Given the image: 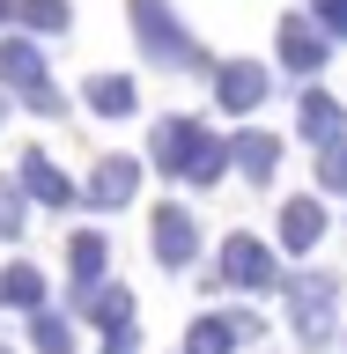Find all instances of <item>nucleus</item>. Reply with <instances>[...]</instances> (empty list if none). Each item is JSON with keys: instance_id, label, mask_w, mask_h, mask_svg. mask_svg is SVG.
<instances>
[{"instance_id": "1", "label": "nucleus", "mask_w": 347, "mask_h": 354, "mask_svg": "<svg viewBox=\"0 0 347 354\" xmlns=\"http://www.w3.org/2000/svg\"><path fill=\"white\" fill-rule=\"evenodd\" d=\"M148 155H155V170L177 177V185H222V170H229V140H215V133L199 126V118H185V111L155 118Z\"/></svg>"}, {"instance_id": "2", "label": "nucleus", "mask_w": 347, "mask_h": 354, "mask_svg": "<svg viewBox=\"0 0 347 354\" xmlns=\"http://www.w3.org/2000/svg\"><path fill=\"white\" fill-rule=\"evenodd\" d=\"M126 15H133V37H141V52L155 66H207V44L170 15V0H126Z\"/></svg>"}, {"instance_id": "3", "label": "nucleus", "mask_w": 347, "mask_h": 354, "mask_svg": "<svg viewBox=\"0 0 347 354\" xmlns=\"http://www.w3.org/2000/svg\"><path fill=\"white\" fill-rule=\"evenodd\" d=\"M288 325L318 354L332 332H340V281H332V273H296V281H288Z\"/></svg>"}, {"instance_id": "4", "label": "nucleus", "mask_w": 347, "mask_h": 354, "mask_svg": "<svg viewBox=\"0 0 347 354\" xmlns=\"http://www.w3.org/2000/svg\"><path fill=\"white\" fill-rule=\"evenodd\" d=\"M222 281H229V288H251V295L281 288V259H274V243H259V236H222Z\"/></svg>"}, {"instance_id": "5", "label": "nucleus", "mask_w": 347, "mask_h": 354, "mask_svg": "<svg viewBox=\"0 0 347 354\" xmlns=\"http://www.w3.org/2000/svg\"><path fill=\"white\" fill-rule=\"evenodd\" d=\"M266 96H274V74H266L259 59H222L215 66V104L229 111V118H251Z\"/></svg>"}, {"instance_id": "6", "label": "nucleus", "mask_w": 347, "mask_h": 354, "mask_svg": "<svg viewBox=\"0 0 347 354\" xmlns=\"http://www.w3.org/2000/svg\"><path fill=\"white\" fill-rule=\"evenodd\" d=\"M148 251H155V266H170V273H185V266L199 259V221L185 214V207H155V221H148Z\"/></svg>"}, {"instance_id": "7", "label": "nucleus", "mask_w": 347, "mask_h": 354, "mask_svg": "<svg viewBox=\"0 0 347 354\" xmlns=\"http://www.w3.org/2000/svg\"><path fill=\"white\" fill-rule=\"evenodd\" d=\"M274 44H281V66H288V74H318V66L332 59V37H326L310 15H281Z\"/></svg>"}, {"instance_id": "8", "label": "nucleus", "mask_w": 347, "mask_h": 354, "mask_svg": "<svg viewBox=\"0 0 347 354\" xmlns=\"http://www.w3.org/2000/svg\"><path fill=\"white\" fill-rule=\"evenodd\" d=\"M259 317L251 310H229V317H193V332H185V354H237L244 339H259Z\"/></svg>"}, {"instance_id": "9", "label": "nucleus", "mask_w": 347, "mask_h": 354, "mask_svg": "<svg viewBox=\"0 0 347 354\" xmlns=\"http://www.w3.org/2000/svg\"><path fill=\"white\" fill-rule=\"evenodd\" d=\"M296 133L326 155V148H340V140H347V111L332 104L326 88H303V104H296Z\"/></svg>"}, {"instance_id": "10", "label": "nucleus", "mask_w": 347, "mask_h": 354, "mask_svg": "<svg viewBox=\"0 0 347 354\" xmlns=\"http://www.w3.org/2000/svg\"><path fill=\"white\" fill-rule=\"evenodd\" d=\"M89 199H96V207H126L133 192H141V162H133V155H104V162H96V170H89V185H82Z\"/></svg>"}, {"instance_id": "11", "label": "nucleus", "mask_w": 347, "mask_h": 354, "mask_svg": "<svg viewBox=\"0 0 347 354\" xmlns=\"http://www.w3.org/2000/svg\"><path fill=\"white\" fill-rule=\"evenodd\" d=\"M326 243V199H281V251H318Z\"/></svg>"}, {"instance_id": "12", "label": "nucleus", "mask_w": 347, "mask_h": 354, "mask_svg": "<svg viewBox=\"0 0 347 354\" xmlns=\"http://www.w3.org/2000/svg\"><path fill=\"white\" fill-rule=\"evenodd\" d=\"M0 82L15 88V96H37L44 88V52L30 37H0Z\"/></svg>"}, {"instance_id": "13", "label": "nucleus", "mask_w": 347, "mask_h": 354, "mask_svg": "<svg viewBox=\"0 0 347 354\" xmlns=\"http://www.w3.org/2000/svg\"><path fill=\"white\" fill-rule=\"evenodd\" d=\"M229 162H237L251 185H266V177L281 170V140H274V133H259V126H244L237 140H229Z\"/></svg>"}, {"instance_id": "14", "label": "nucleus", "mask_w": 347, "mask_h": 354, "mask_svg": "<svg viewBox=\"0 0 347 354\" xmlns=\"http://www.w3.org/2000/svg\"><path fill=\"white\" fill-rule=\"evenodd\" d=\"M22 192H30V199H44V207H74V185H66V170H60L44 148H30V155H22Z\"/></svg>"}, {"instance_id": "15", "label": "nucleus", "mask_w": 347, "mask_h": 354, "mask_svg": "<svg viewBox=\"0 0 347 354\" xmlns=\"http://www.w3.org/2000/svg\"><path fill=\"white\" fill-rule=\"evenodd\" d=\"M82 104L96 111V118H133L141 88H133L126 74H89V82H82Z\"/></svg>"}, {"instance_id": "16", "label": "nucleus", "mask_w": 347, "mask_h": 354, "mask_svg": "<svg viewBox=\"0 0 347 354\" xmlns=\"http://www.w3.org/2000/svg\"><path fill=\"white\" fill-rule=\"evenodd\" d=\"M74 310H82V317H89V325H104V332H126L133 325V295H126V288H82V295H74Z\"/></svg>"}, {"instance_id": "17", "label": "nucleus", "mask_w": 347, "mask_h": 354, "mask_svg": "<svg viewBox=\"0 0 347 354\" xmlns=\"http://www.w3.org/2000/svg\"><path fill=\"white\" fill-rule=\"evenodd\" d=\"M104 266H111V236L74 229V243H66V273H74L82 288H104Z\"/></svg>"}, {"instance_id": "18", "label": "nucleus", "mask_w": 347, "mask_h": 354, "mask_svg": "<svg viewBox=\"0 0 347 354\" xmlns=\"http://www.w3.org/2000/svg\"><path fill=\"white\" fill-rule=\"evenodd\" d=\"M0 303H8V310H30V317H37V310H44V273H37L30 259L0 266Z\"/></svg>"}, {"instance_id": "19", "label": "nucleus", "mask_w": 347, "mask_h": 354, "mask_svg": "<svg viewBox=\"0 0 347 354\" xmlns=\"http://www.w3.org/2000/svg\"><path fill=\"white\" fill-rule=\"evenodd\" d=\"M15 15L30 22V30H44V37H60L66 22H74V8H66V0H15Z\"/></svg>"}, {"instance_id": "20", "label": "nucleus", "mask_w": 347, "mask_h": 354, "mask_svg": "<svg viewBox=\"0 0 347 354\" xmlns=\"http://www.w3.org/2000/svg\"><path fill=\"white\" fill-rule=\"evenodd\" d=\"M22 221H30V192H22V185H8V177H0V236L15 243V236H22Z\"/></svg>"}, {"instance_id": "21", "label": "nucleus", "mask_w": 347, "mask_h": 354, "mask_svg": "<svg viewBox=\"0 0 347 354\" xmlns=\"http://www.w3.org/2000/svg\"><path fill=\"white\" fill-rule=\"evenodd\" d=\"M30 347H37V354H66V317L37 310V317H30Z\"/></svg>"}, {"instance_id": "22", "label": "nucleus", "mask_w": 347, "mask_h": 354, "mask_svg": "<svg viewBox=\"0 0 347 354\" xmlns=\"http://www.w3.org/2000/svg\"><path fill=\"white\" fill-rule=\"evenodd\" d=\"M318 185H326V192H347V140L318 155Z\"/></svg>"}, {"instance_id": "23", "label": "nucleus", "mask_w": 347, "mask_h": 354, "mask_svg": "<svg viewBox=\"0 0 347 354\" xmlns=\"http://www.w3.org/2000/svg\"><path fill=\"white\" fill-rule=\"evenodd\" d=\"M310 22H318L326 37H347V0H310Z\"/></svg>"}, {"instance_id": "24", "label": "nucleus", "mask_w": 347, "mask_h": 354, "mask_svg": "<svg viewBox=\"0 0 347 354\" xmlns=\"http://www.w3.org/2000/svg\"><path fill=\"white\" fill-rule=\"evenodd\" d=\"M104 354H141V332H133V325H126V332H111V339H104Z\"/></svg>"}, {"instance_id": "25", "label": "nucleus", "mask_w": 347, "mask_h": 354, "mask_svg": "<svg viewBox=\"0 0 347 354\" xmlns=\"http://www.w3.org/2000/svg\"><path fill=\"white\" fill-rule=\"evenodd\" d=\"M8 15H15V0H0V22H8Z\"/></svg>"}, {"instance_id": "26", "label": "nucleus", "mask_w": 347, "mask_h": 354, "mask_svg": "<svg viewBox=\"0 0 347 354\" xmlns=\"http://www.w3.org/2000/svg\"><path fill=\"white\" fill-rule=\"evenodd\" d=\"M0 118H8V96H0Z\"/></svg>"}, {"instance_id": "27", "label": "nucleus", "mask_w": 347, "mask_h": 354, "mask_svg": "<svg viewBox=\"0 0 347 354\" xmlns=\"http://www.w3.org/2000/svg\"><path fill=\"white\" fill-rule=\"evenodd\" d=\"M0 354H8V347H0Z\"/></svg>"}]
</instances>
